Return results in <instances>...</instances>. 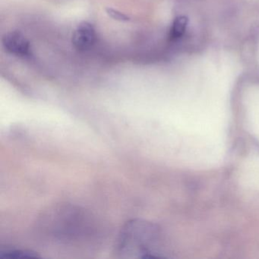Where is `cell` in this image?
Listing matches in <instances>:
<instances>
[{
	"mask_svg": "<svg viewBox=\"0 0 259 259\" xmlns=\"http://www.w3.org/2000/svg\"><path fill=\"white\" fill-rule=\"evenodd\" d=\"M152 223L131 220L122 227L116 240L115 252L122 258H153L160 257V236Z\"/></svg>",
	"mask_w": 259,
	"mask_h": 259,
	"instance_id": "1",
	"label": "cell"
},
{
	"mask_svg": "<svg viewBox=\"0 0 259 259\" xmlns=\"http://www.w3.org/2000/svg\"><path fill=\"white\" fill-rule=\"evenodd\" d=\"M2 44L7 52L16 57H27L31 53L29 40L20 31H10L4 34Z\"/></svg>",
	"mask_w": 259,
	"mask_h": 259,
	"instance_id": "2",
	"label": "cell"
},
{
	"mask_svg": "<svg viewBox=\"0 0 259 259\" xmlns=\"http://www.w3.org/2000/svg\"><path fill=\"white\" fill-rule=\"evenodd\" d=\"M96 38L95 27L89 22H83L74 30L72 35V44L75 49L85 51L93 47Z\"/></svg>",
	"mask_w": 259,
	"mask_h": 259,
	"instance_id": "3",
	"label": "cell"
},
{
	"mask_svg": "<svg viewBox=\"0 0 259 259\" xmlns=\"http://www.w3.org/2000/svg\"><path fill=\"white\" fill-rule=\"evenodd\" d=\"M189 19L185 16H179L174 19L169 30V37L171 40H177L184 35Z\"/></svg>",
	"mask_w": 259,
	"mask_h": 259,
	"instance_id": "4",
	"label": "cell"
},
{
	"mask_svg": "<svg viewBox=\"0 0 259 259\" xmlns=\"http://www.w3.org/2000/svg\"><path fill=\"white\" fill-rule=\"evenodd\" d=\"M0 257L7 258H20V257H39L40 256L33 251L18 249V248H5L0 251Z\"/></svg>",
	"mask_w": 259,
	"mask_h": 259,
	"instance_id": "5",
	"label": "cell"
},
{
	"mask_svg": "<svg viewBox=\"0 0 259 259\" xmlns=\"http://www.w3.org/2000/svg\"><path fill=\"white\" fill-rule=\"evenodd\" d=\"M107 15L114 20L119 21V22H130V18L124 13L118 11V10H113V9H107Z\"/></svg>",
	"mask_w": 259,
	"mask_h": 259,
	"instance_id": "6",
	"label": "cell"
}]
</instances>
